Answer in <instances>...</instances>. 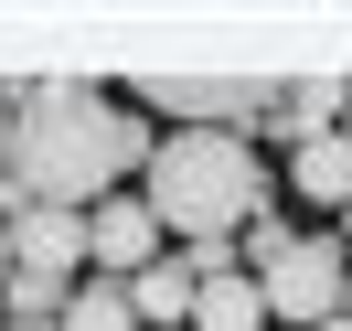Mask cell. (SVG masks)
<instances>
[{
	"instance_id": "obj_1",
	"label": "cell",
	"mask_w": 352,
	"mask_h": 331,
	"mask_svg": "<svg viewBox=\"0 0 352 331\" xmlns=\"http://www.w3.org/2000/svg\"><path fill=\"white\" fill-rule=\"evenodd\" d=\"M150 160L129 96L107 86H11V203L96 214L118 182Z\"/></svg>"
},
{
	"instance_id": "obj_2",
	"label": "cell",
	"mask_w": 352,
	"mask_h": 331,
	"mask_svg": "<svg viewBox=\"0 0 352 331\" xmlns=\"http://www.w3.org/2000/svg\"><path fill=\"white\" fill-rule=\"evenodd\" d=\"M139 203H150L160 235L182 246H224L267 214V160L245 150L235 129H171L150 160H139Z\"/></svg>"
},
{
	"instance_id": "obj_3",
	"label": "cell",
	"mask_w": 352,
	"mask_h": 331,
	"mask_svg": "<svg viewBox=\"0 0 352 331\" xmlns=\"http://www.w3.org/2000/svg\"><path fill=\"white\" fill-rule=\"evenodd\" d=\"M256 288H267V321L278 331H331L342 299H352V257H342V235H288L256 267Z\"/></svg>"
},
{
	"instance_id": "obj_4",
	"label": "cell",
	"mask_w": 352,
	"mask_h": 331,
	"mask_svg": "<svg viewBox=\"0 0 352 331\" xmlns=\"http://www.w3.org/2000/svg\"><path fill=\"white\" fill-rule=\"evenodd\" d=\"M129 96L192 118V129H235V118H267V107H278V86H256V75H139Z\"/></svg>"
},
{
	"instance_id": "obj_5",
	"label": "cell",
	"mask_w": 352,
	"mask_h": 331,
	"mask_svg": "<svg viewBox=\"0 0 352 331\" xmlns=\"http://www.w3.org/2000/svg\"><path fill=\"white\" fill-rule=\"evenodd\" d=\"M11 278H54L65 288L75 267H86V214H54V203H11Z\"/></svg>"
},
{
	"instance_id": "obj_6",
	"label": "cell",
	"mask_w": 352,
	"mask_h": 331,
	"mask_svg": "<svg viewBox=\"0 0 352 331\" xmlns=\"http://www.w3.org/2000/svg\"><path fill=\"white\" fill-rule=\"evenodd\" d=\"M86 257L96 267H107V278H139V267H150L160 257V224H150V203H96V214H86Z\"/></svg>"
},
{
	"instance_id": "obj_7",
	"label": "cell",
	"mask_w": 352,
	"mask_h": 331,
	"mask_svg": "<svg viewBox=\"0 0 352 331\" xmlns=\"http://www.w3.org/2000/svg\"><path fill=\"white\" fill-rule=\"evenodd\" d=\"M118 288H129V310H139V321H160V331H192V288H203L192 267H160V257H150L139 278H118Z\"/></svg>"
},
{
	"instance_id": "obj_8",
	"label": "cell",
	"mask_w": 352,
	"mask_h": 331,
	"mask_svg": "<svg viewBox=\"0 0 352 331\" xmlns=\"http://www.w3.org/2000/svg\"><path fill=\"white\" fill-rule=\"evenodd\" d=\"M288 193H299V203H342V214H352V139H299Z\"/></svg>"
},
{
	"instance_id": "obj_9",
	"label": "cell",
	"mask_w": 352,
	"mask_h": 331,
	"mask_svg": "<svg viewBox=\"0 0 352 331\" xmlns=\"http://www.w3.org/2000/svg\"><path fill=\"white\" fill-rule=\"evenodd\" d=\"M192 331H267V288L256 278H203L192 288Z\"/></svg>"
},
{
	"instance_id": "obj_10",
	"label": "cell",
	"mask_w": 352,
	"mask_h": 331,
	"mask_svg": "<svg viewBox=\"0 0 352 331\" xmlns=\"http://www.w3.org/2000/svg\"><path fill=\"white\" fill-rule=\"evenodd\" d=\"M54 331H139V310H129V288H65V310H54Z\"/></svg>"
},
{
	"instance_id": "obj_11",
	"label": "cell",
	"mask_w": 352,
	"mask_h": 331,
	"mask_svg": "<svg viewBox=\"0 0 352 331\" xmlns=\"http://www.w3.org/2000/svg\"><path fill=\"white\" fill-rule=\"evenodd\" d=\"M0 299L22 310V321H54V310H65V288H54V278H11V288H0Z\"/></svg>"
},
{
	"instance_id": "obj_12",
	"label": "cell",
	"mask_w": 352,
	"mask_h": 331,
	"mask_svg": "<svg viewBox=\"0 0 352 331\" xmlns=\"http://www.w3.org/2000/svg\"><path fill=\"white\" fill-rule=\"evenodd\" d=\"M0 171H11V86H0Z\"/></svg>"
},
{
	"instance_id": "obj_13",
	"label": "cell",
	"mask_w": 352,
	"mask_h": 331,
	"mask_svg": "<svg viewBox=\"0 0 352 331\" xmlns=\"http://www.w3.org/2000/svg\"><path fill=\"white\" fill-rule=\"evenodd\" d=\"M0 267H11V224H0Z\"/></svg>"
},
{
	"instance_id": "obj_14",
	"label": "cell",
	"mask_w": 352,
	"mask_h": 331,
	"mask_svg": "<svg viewBox=\"0 0 352 331\" xmlns=\"http://www.w3.org/2000/svg\"><path fill=\"white\" fill-rule=\"evenodd\" d=\"M267 331H278V321H267Z\"/></svg>"
}]
</instances>
